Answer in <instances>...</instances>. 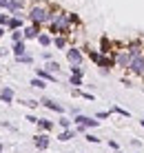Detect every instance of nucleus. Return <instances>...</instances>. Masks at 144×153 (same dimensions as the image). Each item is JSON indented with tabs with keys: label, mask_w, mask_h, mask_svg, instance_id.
<instances>
[{
	"label": "nucleus",
	"mask_w": 144,
	"mask_h": 153,
	"mask_svg": "<svg viewBox=\"0 0 144 153\" xmlns=\"http://www.w3.org/2000/svg\"><path fill=\"white\" fill-rule=\"evenodd\" d=\"M73 124L76 126H84V129H95V126L100 124V120H95V115H84V113H78L76 118H73Z\"/></svg>",
	"instance_id": "obj_4"
},
{
	"label": "nucleus",
	"mask_w": 144,
	"mask_h": 153,
	"mask_svg": "<svg viewBox=\"0 0 144 153\" xmlns=\"http://www.w3.org/2000/svg\"><path fill=\"white\" fill-rule=\"evenodd\" d=\"M84 140H87V142H91V144H100V142H102V140H100L95 133H84Z\"/></svg>",
	"instance_id": "obj_31"
},
{
	"label": "nucleus",
	"mask_w": 144,
	"mask_h": 153,
	"mask_svg": "<svg viewBox=\"0 0 144 153\" xmlns=\"http://www.w3.org/2000/svg\"><path fill=\"white\" fill-rule=\"evenodd\" d=\"M69 69H71V76H80V78H84V69H82V67H78V65H71Z\"/></svg>",
	"instance_id": "obj_29"
},
{
	"label": "nucleus",
	"mask_w": 144,
	"mask_h": 153,
	"mask_svg": "<svg viewBox=\"0 0 144 153\" xmlns=\"http://www.w3.org/2000/svg\"><path fill=\"white\" fill-rule=\"evenodd\" d=\"M69 84H71L73 89H80L84 84V78H80V76H69Z\"/></svg>",
	"instance_id": "obj_28"
},
{
	"label": "nucleus",
	"mask_w": 144,
	"mask_h": 153,
	"mask_svg": "<svg viewBox=\"0 0 144 153\" xmlns=\"http://www.w3.org/2000/svg\"><path fill=\"white\" fill-rule=\"evenodd\" d=\"M109 111H111V115L115 113V115H122V118H131V113L126 111V109H122V107H118V104H113V107H111Z\"/></svg>",
	"instance_id": "obj_26"
},
{
	"label": "nucleus",
	"mask_w": 144,
	"mask_h": 153,
	"mask_svg": "<svg viewBox=\"0 0 144 153\" xmlns=\"http://www.w3.org/2000/svg\"><path fill=\"white\" fill-rule=\"evenodd\" d=\"M2 151H4V146H2V144H0V153H2Z\"/></svg>",
	"instance_id": "obj_44"
},
{
	"label": "nucleus",
	"mask_w": 144,
	"mask_h": 153,
	"mask_svg": "<svg viewBox=\"0 0 144 153\" xmlns=\"http://www.w3.org/2000/svg\"><path fill=\"white\" fill-rule=\"evenodd\" d=\"M40 104H42L45 109H49V111L58 113V115H65V107H62L60 102H56V100H51V98H42Z\"/></svg>",
	"instance_id": "obj_9"
},
{
	"label": "nucleus",
	"mask_w": 144,
	"mask_h": 153,
	"mask_svg": "<svg viewBox=\"0 0 144 153\" xmlns=\"http://www.w3.org/2000/svg\"><path fill=\"white\" fill-rule=\"evenodd\" d=\"M11 40L13 42H20V40H24V33H22V29H18V31H11ZM27 42V40H24Z\"/></svg>",
	"instance_id": "obj_32"
},
{
	"label": "nucleus",
	"mask_w": 144,
	"mask_h": 153,
	"mask_svg": "<svg viewBox=\"0 0 144 153\" xmlns=\"http://www.w3.org/2000/svg\"><path fill=\"white\" fill-rule=\"evenodd\" d=\"M36 78H40V80H45V82H58V76L49 73L47 69H42V67H38V69H36Z\"/></svg>",
	"instance_id": "obj_16"
},
{
	"label": "nucleus",
	"mask_w": 144,
	"mask_h": 153,
	"mask_svg": "<svg viewBox=\"0 0 144 153\" xmlns=\"http://www.w3.org/2000/svg\"><path fill=\"white\" fill-rule=\"evenodd\" d=\"M24 120H29V122H31V124H38V118H36V115H33V113H29V115H27V118H24Z\"/></svg>",
	"instance_id": "obj_39"
},
{
	"label": "nucleus",
	"mask_w": 144,
	"mask_h": 153,
	"mask_svg": "<svg viewBox=\"0 0 144 153\" xmlns=\"http://www.w3.org/2000/svg\"><path fill=\"white\" fill-rule=\"evenodd\" d=\"M120 153H126V151H120Z\"/></svg>",
	"instance_id": "obj_45"
},
{
	"label": "nucleus",
	"mask_w": 144,
	"mask_h": 153,
	"mask_svg": "<svg viewBox=\"0 0 144 153\" xmlns=\"http://www.w3.org/2000/svg\"><path fill=\"white\" fill-rule=\"evenodd\" d=\"M76 129H67V131H60V135H58V140L60 142H69V140H73L76 138Z\"/></svg>",
	"instance_id": "obj_23"
},
{
	"label": "nucleus",
	"mask_w": 144,
	"mask_h": 153,
	"mask_svg": "<svg viewBox=\"0 0 144 153\" xmlns=\"http://www.w3.org/2000/svg\"><path fill=\"white\" fill-rule=\"evenodd\" d=\"M122 47H124V49L129 51V53H131L133 58L144 53V45H142V40H129L126 45H122Z\"/></svg>",
	"instance_id": "obj_10"
},
{
	"label": "nucleus",
	"mask_w": 144,
	"mask_h": 153,
	"mask_svg": "<svg viewBox=\"0 0 144 153\" xmlns=\"http://www.w3.org/2000/svg\"><path fill=\"white\" fill-rule=\"evenodd\" d=\"M22 104H27V107H29V109H36V107H38V104H40V100H24Z\"/></svg>",
	"instance_id": "obj_34"
},
{
	"label": "nucleus",
	"mask_w": 144,
	"mask_h": 153,
	"mask_svg": "<svg viewBox=\"0 0 144 153\" xmlns=\"http://www.w3.org/2000/svg\"><path fill=\"white\" fill-rule=\"evenodd\" d=\"M4 33H7V27H0V40L4 38Z\"/></svg>",
	"instance_id": "obj_41"
},
{
	"label": "nucleus",
	"mask_w": 144,
	"mask_h": 153,
	"mask_svg": "<svg viewBox=\"0 0 144 153\" xmlns=\"http://www.w3.org/2000/svg\"><path fill=\"white\" fill-rule=\"evenodd\" d=\"M95 67H100V73H102V76H109V71L115 67V58L113 56H100V62Z\"/></svg>",
	"instance_id": "obj_8"
},
{
	"label": "nucleus",
	"mask_w": 144,
	"mask_h": 153,
	"mask_svg": "<svg viewBox=\"0 0 144 153\" xmlns=\"http://www.w3.org/2000/svg\"><path fill=\"white\" fill-rule=\"evenodd\" d=\"M51 7H53V4L45 2V0H36V2L29 7V11H27L29 25H36V27H49V20H51Z\"/></svg>",
	"instance_id": "obj_2"
},
{
	"label": "nucleus",
	"mask_w": 144,
	"mask_h": 153,
	"mask_svg": "<svg viewBox=\"0 0 144 153\" xmlns=\"http://www.w3.org/2000/svg\"><path fill=\"white\" fill-rule=\"evenodd\" d=\"M49 33L51 36H71V22H69V18H67V11L65 9H60V7H51V20H49Z\"/></svg>",
	"instance_id": "obj_1"
},
{
	"label": "nucleus",
	"mask_w": 144,
	"mask_h": 153,
	"mask_svg": "<svg viewBox=\"0 0 144 153\" xmlns=\"http://www.w3.org/2000/svg\"><path fill=\"white\" fill-rule=\"evenodd\" d=\"M115 58V67H120V69H124V71H129V67H131V60H133V56L129 53V51L124 49V47H120L118 51L113 53Z\"/></svg>",
	"instance_id": "obj_3"
},
{
	"label": "nucleus",
	"mask_w": 144,
	"mask_h": 153,
	"mask_svg": "<svg viewBox=\"0 0 144 153\" xmlns=\"http://www.w3.org/2000/svg\"><path fill=\"white\" fill-rule=\"evenodd\" d=\"M82 98L89 100V102H91V100H95V96H93V93H89V91H82Z\"/></svg>",
	"instance_id": "obj_36"
},
{
	"label": "nucleus",
	"mask_w": 144,
	"mask_h": 153,
	"mask_svg": "<svg viewBox=\"0 0 144 153\" xmlns=\"http://www.w3.org/2000/svg\"><path fill=\"white\" fill-rule=\"evenodd\" d=\"M58 126H60V131L73 129V120H69L67 115H60V118H58Z\"/></svg>",
	"instance_id": "obj_24"
},
{
	"label": "nucleus",
	"mask_w": 144,
	"mask_h": 153,
	"mask_svg": "<svg viewBox=\"0 0 144 153\" xmlns=\"http://www.w3.org/2000/svg\"><path fill=\"white\" fill-rule=\"evenodd\" d=\"M11 51H13V56H16V58H20V56H24V53H29V51H27V42H24V40L13 42V45H11Z\"/></svg>",
	"instance_id": "obj_18"
},
{
	"label": "nucleus",
	"mask_w": 144,
	"mask_h": 153,
	"mask_svg": "<svg viewBox=\"0 0 144 153\" xmlns=\"http://www.w3.org/2000/svg\"><path fill=\"white\" fill-rule=\"evenodd\" d=\"M82 51H84V53L89 56V60H91L93 65H98V62H100V56H102V53H100L98 49H93V47H84Z\"/></svg>",
	"instance_id": "obj_21"
},
{
	"label": "nucleus",
	"mask_w": 144,
	"mask_h": 153,
	"mask_svg": "<svg viewBox=\"0 0 144 153\" xmlns=\"http://www.w3.org/2000/svg\"><path fill=\"white\" fill-rule=\"evenodd\" d=\"M65 53H67V62H69V65L82 67V62H84V51L80 49V47H69Z\"/></svg>",
	"instance_id": "obj_5"
},
{
	"label": "nucleus",
	"mask_w": 144,
	"mask_h": 153,
	"mask_svg": "<svg viewBox=\"0 0 144 153\" xmlns=\"http://www.w3.org/2000/svg\"><path fill=\"white\" fill-rule=\"evenodd\" d=\"M22 33H24V40H38V36L42 33V27H36V25H24Z\"/></svg>",
	"instance_id": "obj_12"
},
{
	"label": "nucleus",
	"mask_w": 144,
	"mask_h": 153,
	"mask_svg": "<svg viewBox=\"0 0 144 153\" xmlns=\"http://www.w3.org/2000/svg\"><path fill=\"white\" fill-rule=\"evenodd\" d=\"M33 144H36V149H38V151H47V149H49V144H51L49 133H38V135H33Z\"/></svg>",
	"instance_id": "obj_11"
},
{
	"label": "nucleus",
	"mask_w": 144,
	"mask_h": 153,
	"mask_svg": "<svg viewBox=\"0 0 144 153\" xmlns=\"http://www.w3.org/2000/svg\"><path fill=\"white\" fill-rule=\"evenodd\" d=\"M36 126L40 129V133H51L56 124H53L49 118H38V124H36Z\"/></svg>",
	"instance_id": "obj_17"
},
{
	"label": "nucleus",
	"mask_w": 144,
	"mask_h": 153,
	"mask_svg": "<svg viewBox=\"0 0 144 153\" xmlns=\"http://www.w3.org/2000/svg\"><path fill=\"white\" fill-rule=\"evenodd\" d=\"M42 60H45V62L53 60V58H51V51H42Z\"/></svg>",
	"instance_id": "obj_37"
},
{
	"label": "nucleus",
	"mask_w": 144,
	"mask_h": 153,
	"mask_svg": "<svg viewBox=\"0 0 144 153\" xmlns=\"http://www.w3.org/2000/svg\"><path fill=\"white\" fill-rule=\"evenodd\" d=\"M38 45L42 47V49H49V47H53V36L49 33V31H42V33L38 36Z\"/></svg>",
	"instance_id": "obj_15"
},
{
	"label": "nucleus",
	"mask_w": 144,
	"mask_h": 153,
	"mask_svg": "<svg viewBox=\"0 0 144 153\" xmlns=\"http://www.w3.org/2000/svg\"><path fill=\"white\" fill-rule=\"evenodd\" d=\"M42 69H47L49 73H53V76H58V73H60V62H56V60H49V62H45V67H42Z\"/></svg>",
	"instance_id": "obj_22"
},
{
	"label": "nucleus",
	"mask_w": 144,
	"mask_h": 153,
	"mask_svg": "<svg viewBox=\"0 0 144 153\" xmlns=\"http://www.w3.org/2000/svg\"><path fill=\"white\" fill-rule=\"evenodd\" d=\"M53 47H56V49H69V47H71V45H69V38H67V36H53Z\"/></svg>",
	"instance_id": "obj_19"
},
{
	"label": "nucleus",
	"mask_w": 144,
	"mask_h": 153,
	"mask_svg": "<svg viewBox=\"0 0 144 153\" xmlns=\"http://www.w3.org/2000/svg\"><path fill=\"white\" fill-rule=\"evenodd\" d=\"M106 118H111V111H98L95 113V120H106Z\"/></svg>",
	"instance_id": "obj_33"
},
{
	"label": "nucleus",
	"mask_w": 144,
	"mask_h": 153,
	"mask_svg": "<svg viewBox=\"0 0 144 153\" xmlns=\"http://www.w3.org/2000/svg\"><path fill=\"white\" fill-rule=\"evenodd\" d=\"M9 51H11V49H0V56H2V58H4V56H9Z\"/></svg>",
	"instance_id": "obj_42"
},
{
	"label": "nucleus",
	"mask_w": 144,
	"mask_h": 153,
	"mask_svg": "<svg viewBox=\"0 0 144 153\" xmlns=\"http://www.w3.org/2000/svg\"><path fill=\"white\" fill-rule=\"evenodd\" d=\"M16 62H18V65H27V67H31V65H33V56H31V53H24V56L16 58Z\"/></svg>",
	"instance_id": "obj_27"
},
{
	"label": "nucleus",
	"mask_w": 144,
	"mask_h": 153,
	"mask_svg": "<svg viewBox=\"0 0 144 153\" xmlns=\"http://www.w3.org/2000/svg\"><path fill=\"white\" fill-rule=\"evenodd\" d=\"M67 18H69V22H71L73 29H78L80 25H82V20H80V16H78L76 11H67Z\"/></svg>",
	"instance_id": "obj_25"
},
{
	"label": "nucleus",
	"mask_w": 144,
	"mask_h": 153,
	"mask_svg": "<svg viewBox=\"0 0 144 153\" xmlns=\"http://www.w3.org/2000/svg\"><path fill=\"white\" fill-rule=\"evenodd\" d=\"M29 84H31L33 89H45V87H47V82H45V80H40V78H33V80H31Z\"/></svg>",
	"instance_id": "obj_30"
},
{
	"label": "nucleus",
	"mask_w": 144,
	"mask_h": 153,
	"mask_svg": "<svg viewBox=\"0 0 144 153\" xmlns=\"http://www.w3.org/2000/svg\"><path fill=\"white\" fill-rule=\"evenodd\" d=\"M106 144H109L113 151H118V153H120V144H118V140H106Z\"/></svg>",
	"instance_id": "obj_35"
},
{
	"label": "nucleus",
	"mask_w": 144,
	"mask_h": 153,
	"mask_svg": "<svg viewBox=\"0 0 144 153\" xmlns=\"http://www.w3.org/2000/svg\"><path fill=\"white\" fill-rule=\"evenodd\" d=\"M71 96L73 98H82V89H71Z\"/></svg>",
	"instance_id": "obj_38"
},
{
	"label": "nucleus",
	"mask_w": 144,
	"mask_h": 153,
	"mask_svg": "<svg viewBox=\"0 0 144 153\" xmlns=\"http://www.w3.org/2000/svg\"><path fill=\"white\" fill-rule=\"evenodd\" d=\"M18 29H24V20H20V18H9V22H7V31H18Z\"/></svg>",
	"instance_id": "obj_20"
},
{
	"label": "nucleus",
	"mask_w": 144,
	"mask_h": 153,
	"mask_svg": "<svg viewBox=\"0 0 144 153\" xmlns=\"http://www.w3.org/2000/svg\"><path fill=\"white\" fill-rule=\"evenodd\" d=\"M13 100H16V93H13V89H11V87H0V102L11 104Z\"/></svg>",
	"instance_id": "obj_14"
},
{
	"label": "nucleus",
	"mask_w": 144,
	"mask_h": 153,
	"mask_svg": "<svg viewBox=\"0 0 144 153\" xmlns=\"http://www.w3.org/2000/svg\"><path fill=\"white\" fill-rule=\"evenodd\" d=\"M9 16H16L18 11H24V0H9L7 9H4Z\"/></svg>",
	"instance_id": "obj_13"
},
{
	"label": "nucleus",
	"mask_w": 144,
	"mask_h": 153,
	"mask_svg": "<svg viewBox=\"0 0 144 153\" xmlns=\"http://www.w3.org/2000/svg\"><path fill=\"white\" fill-rule=\"evenodd\" d=\"M7 4H9V0H0V9H7Z\"/></svg>",
	"instance_id": "obj_40"
},
{
	"label": "nucleus",
	"mask_w": 144,
	"mask_h": 153,
	"mask_svg": "<svg viewBox=\"0 0 144 153\" xmlns=\"http://www.w3.org/2000/svg\"><path fill=\"white\" fill-rule=\"evenodd\" d=\"M129 73H131V76H135V78H144V53L142 56H135L131 60Z\"/></svg>",
	"instance_id": "obj_7"
},
{
	"label": "nucleus",
	"mask_w": 144,
	"mask_h": 153,
	"mask_svg": "<svg viewBox=\"0 0 144 153\" xmlns=\"http://www.w3.org/2000/svg\"><path fill=\"white\" fill-rule=\"evenodd\" d=\"M98 51L102 56H113L115 51H118V45H115L113 40L109 38V36H102V38H100V47H98Z\"/></svg>",
	"instance_id": "obj_6"
},
{
	"label": "nucleus",
	"mask_w": 144,
	"mask_h": 153,
	"mask_svg": "<svg viewBox=\"0 0 144 153\" xmlns=\"http://www.w3.org/2000/svg\"><path fill=\"white\" fill-rule=\"evenodd\" d=\"M140 126H144V118H142V120H140Z\"/></svg>",
	"instance_id": "obj_43"
}]
</instances>
